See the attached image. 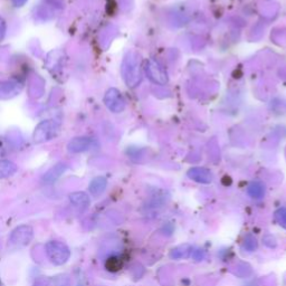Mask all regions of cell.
Returning <instances> with one entry per match:
<instances>
[{
	"mask_svg": "<svg viewBox=\"0 0 286 286\" xmlns=\"http://www.w3.org/2000/svg\"><path fill=\"white\" fill-rule=\"evenodd\" d=\"M67 170V164L60 162L55 164L53 168H50L47 173L43 176V182L45 185H50V183L55 182L56 180H59L61 176L65 173Z\"/></svg>",
	"mask_w": 286,
	"mask_h": 286,
	"instance_id": "7c38bea8",
	"label": "cell"
},
{
	"mask_svg": "<svg viewBox=\"0 0 286 286\" xmlns=\"http://www.w3.org/2000/svg\"><path fill=\"white\" fill-rule=\"evenodd\" d=\"M23 91V84L18 81L0 82V100H9Z\"/></svg>",
	"mask_w": 286,
	"mask_h": 286,
	"instance_id": "ba28073f",
	"label": "cell"
},
{
	"mask_svg": "<svg viewBox=\"0 0 286 286\" xmlns=\"http://www.w3.org/2000/svg\"><path fill=\"white\" fill-rule=\"evenodd\" d=\"M95 145V141L91 138L86 137H79L74 138L67 144V150L71 154H81V152H85L91 150Z\"/></svg>",
	"mask_w": 286,
	"mask_h": 286,
	"instance_id": "9c48e42d",
	"label": "cell"
},
{
	"mask_svg": "<svg viewBox=\"0 0 286 286\" xmlns=\"http://www.w3.org/2000/svg\"><path fill=\"white\" fill-rule=\"evenodd\" d=\"M106 186H107V181L104 177H97L91 181L88 189H90V193L94 197H99L104 193Z\"/></svg>",
	"mask_w": 286,
	"mask_h": 286,
	"instance_id": "5bb4252c",
	"label": "cell"
},
{
	"mask_svg": "<svg viewBox=\"0 0 286 286\" xmlns=\"http://www.w3.org/2000/svg\"><path fill=\"white\" fill-rule=\"evenodd\" d=\"M6 28H7V26H6V22L4 21L3 17H0V42L4 40L6 34Z\"/></svg>",
	"mask_w": 286,
	"mask_h": 286,
	"instance_id": "603a6c76",
	"label": "cell"
},
{
	"mask_svg": "<svg viewBox=\"0 0 286 286\" xmlns=\"http://www.w3.org/2000/svg\"><path fill=\"white\" fill-rule=\"evenodd\" d=\"M193 253V249L188 245H183V246H179L176 247L170 253V257L175 258V259H180V258H186L192 255Z\"/></svg>",
	"mask_w": 286,
	"mask_h": 286,
	"instance_id": "e0dca14e",
	"label": "cell"
},
{
	"mask_svg": "<svg viewBox=\"0 0 286 286\" xmlns=\"http://www.w3.org/2000/svg\"><path fill=\"white\" fill-rule=\"evenodd\" d=\"M105 268L110 272H118L120 271L121 268H122V260H121L120 257L118 256H112L110 258H107L105 263Z\"/></svg>",
	"mask_w": 286,
	"mask_h": 286,
	"instance_id": "ac0fdd59",
	"label": "cell"
},
{
	"mask_svg": "<svg viewBox=\"0 0 286 286\" xmlns=\"http://www.w3.org/2000/svg\"><path fill=\"white\" fill-rule=\"evenodd\" d=\"M121 74H122L125 84L131 88L137 87L142 81L141 72V57L137 52L126 53L121 65Z\"/></svg>",
	"mask_w": 286,
	"mask_h": 286,
	"instance_id": "6da1fadb",
	"label": "cell"
},
{
	"mask_svg": "<svg viewBox=\"0 0 286 286\" xmlns=\"http://www.w3.org/2000/svg\"><path fill=\"white\" fill-rule=\"evenodd\" d=\"M17 173V166L9 160H0V179L11 177Z\"/></svg>",
	"mask_w": 286,
	"mask_h": 286,
	"instance_id": "9a60e30c",
	"label": "cell"
},
{
	"mask_svg": "<svg viewBox=\"0 0 286 286\" xmlns=\"http://www.w3.org/2000/svg\"><path fill=\"white\" fill-rule=\"evenodd\" d=\"M257 239L255 236H253L252 234L247 235L244 239V243H243V249L246 250L247 252H254L257 249Z\"/></svg>",
	"mask_w": 286,
	"mask_h": 286,
	"instance_id": "d6986e66",
	"label": "cell"
},
{
	"mask_svg": "<svg viewBox=\"0 0 286 286\" xmlns=\"http://www.w3.org/2000/svg\"><path fill=\"white\" fill-rule=\"evenodd\" d=\"M60 131V125L54 120H45L36 126L33 139L36 143H44L54 139Z\"/></svg>",
	"mask_w": 286,
	"mask_h": 286,
	"instance_id": "3957f363",
	"label": "cell"
},
{
	"mask_svg": "<svg viewBox=\"0 0 286 286\" xmlns=\"http://www.w3.org/2000/svg\"><path fill=\"white\" fill-rule=\"evenodd\" d=\"M187 176L192 180L198 183H203V185H208V183H211L214 179L211 170H208L206 168H200V167H195L189 169Z\"/></svg>",
	"mask_w": 286,
	"mask_h": 286,
	"instance_id": "30bf717a",
	"label": "cell"
},
{
	"mask_svg": "<svg viewBox=\"0 0 286 286\" xmlns=\"http://www.w3.org/2000/svg\"><path fill=\"white\" fill-rule=\"evenodd\" d=\"M192 256H193L196 260H201V259L205 258L206 254H205V252H203L202 250H195V251H193V253H192Z\"/></svg>",
	"mask_w": 286,
	"mask_h": 286,
	"instance_id": "7402d4cb",
	"label": "cell"
},
{
	"mask_svg": "<svg viewBox=\"0 0 286 286\" xmlns=\"http://www.w3.org/2000/svg\"><path fill=\"white\" fill-rule=\"evenodd\" d=\"M15 7H23V6L27 3V0H11Z\"/></svg>",
	"mask_w": 286,
	"mask_h": 286,
	"instance_id": "cb8c5ba5",
	"label": "cell"
},
{
	"mask_svg": "<svg viewBox=\"0 0 286 286\" xmlns=\"http://www.w3.org/2000/svg\"><path fill=\"white\" fill-rule=\"evenodd\" d=\"M64 52H62V50H55V52L50 53L46 62L48 71L54 74L62 69V67L64 66Z\"/></svg>",
	"mask_w": 286,
	"mask_h": 286,
	"instance_id": "8fae6325",
	"label": "cell"
},
{
	"mask_svg": "<svg viewBox=\"0 0 286 286\" xmlns=\"http://www.w3.org/2000/svg\"><path fill=\"white\" fill-rule=\"evenodd\" d=\"M148 78L158 85H166L168 83V74L164 67L158 61L151 59L145 66Z\"/></svg>",
	"mask_w": 286,
	"mask_h": 286,
	"instance_id": "5b68a950",
	"label": "cell"
},
{
	"mask_svg": "<svg viewBox=\"0 0 286 286\" xmlns=\"http://www.w3.org/2000/svg\"><path fill=\"white\" fill-rule=\"evenodd\" d=\"M69 200L80 212H85L91 203L90 197L83 192H76L69 195Z\"/></svg>",
	"mask_w": 286,
	"mask_h": 286,
	"instance_id": "4fadbf2b",
	"label": "cell"
},
{
	"mask_svg": "<svg viewBox=\"0 0 286 286\" xmlns=\"http://www.w3.org/2000/svg\"><path fill=\"white\" fill-rule=\"evenodd\" d=\"M274 217L278 224L286 230V208L283 207V208L277 209V211L275 212Z\"/></svg>",
	"mask_w": 286,
	"mask_h": 286,
	"instance_id": "ffe728a7",
	"label": "cell"
},
{
	"mask_svg": "<svg viewBox=\"0 0 286 286\" xmlns=\"http://www.w3.org/2000/svg\"><path fill=\"white\" fill-rule=\"evenodd\" d=\"M247 193L254 199H262L265 195V186L260 181H254L247 188Z\"/></svg>",
	"mask_w": 286,
	"mask_h": 286,
	"instance_id": "2e32d148",
	"label": "cell"
},
{
	"mask_svg": "<svg viewBox=\"0 0 286 286\" xmlns=\"http://www.w3.org/2000/svg\"><path fill=\"white\" fill-rule=\"evenodd\" d=\"M34 238V230L29 225H21L16 227L10 234L9 241L15 247L27 246Z\"/></svg>",
	"mask_w": 286,
	"mask_h": 286,
	"instance_id": "277c9868",
	"label": "cell"
},
{
	"mask_svg": "<svg viewBox=\"0 0 286 286\" xmlns=\"http://www.w3.org/2000/svg\"><path fill=\"white\" fill-rule=\"evenodd\" d=\"M104 103L107 109L113 113H121L125 109L123 95L117 88H110L104 95Z\"/></svg>",
	"mask_w": 286,
	"mask_h": 286,
	"instance_id": "8992f818",
	"label": "cell"
},
{
	"mask_svg": "<svg viewBox=\"0 0 286 286\" xmlns=\"http://www.w3.org/2000/svg\"><path fill=\"white\" fill-rule=\"evenodd\" d=\"M263 243H264V245L270 247V249L276 247V239L273 237L272 235H266V236L263 238Z\"/></svg>",
	"mask_w": 286,
	"mask_h": 286,
	"instance_id": "44dd1931",
	"label": "cell"
},
{
	"mask_svg": "<svg viewBox=\"0 0 286 286\" xmlns=\"http://www.w3.org/2000/svg\"><path fill=\"white\" fill-rule=\"evenodd\" d=\"M46 253L50 262L57 266L64 265L71 257V251L68 247L57 240L48 241L46 244Z\"/></svg>",
	"mask_w": 286,
	"mask_h": 286,
	"instance_id": "7a4b0ae2",
	"label": "cell"
},
{
	"mask_svg": "<svg viewBox=\"0 0 286 286\" xmlns=\"http://www.w3.org/2000/svg\"><path fill=\"white\" fill-rule=\"evenodd\" d=\"M62 4L59 0H44V3L38 6L35 15L42 21H47L55 17L56 12L62 9Z\"/></svg>",
	"mask_w": 286,
	"mask_h": 286,
	"instance_id": "52a82bcc",
	"label": "cell"
}]
</instances>
